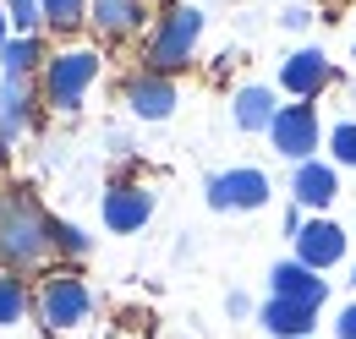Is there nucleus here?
Wrapping results in <instances>:
<instances>
[{
  "mask_svg": "<svg viewBox=\"0 0 356 339\" xmlns=\"http://www.w3.org/2000/svg\"><path fill=\"white\" fill-rule=\"evenodd\" d=\"M55 252L49 241V213L28 197V192H0V268H39Z\"/></svg>",
  "mask_w": 356,
  "mask_h": 339,
  "instance_id": "1",
  "label": "nucleus"
},
{
  "mask_svg": "<svg viewBox=\"0 0 356 339\" xmlns=\"http://www.w3.org/2000/svg\"><path fill=\"white\" fill-rule=\"evenodd\" d=\"M93 312V290L83 285V274H72V268H49L44 279H39V290H33V317L44 323L49 334H72V329H83Z\"/></svg>",
  "mask_w": 356,
  "mask_h": 339,
  "instance_id": "2",
  "label": "nucleus"
},
{
  "mask_svg": "<svg viewBox=\"0 0 356 339\" xmlns=\"http://www.w3.org/2000/svg\"><path fill=\"white\" fill-rule=\"evenodd\" d=\"M93 77H99V49H60L39 72V93L49 110L72 115V110H83V93L93 88Z\"/></svg>",
  "mask_w": 356,
  "mask_h": 339,
  "instance_id": "3",
  "label": "nucleus"
},
{
  "mask_svg": "<svg viewBox=\"0 0 356 339\" xmlns=\"http://www.w3.org/2000/svg\"><path fill=\"white\" fill-rule=\"evenodd\" d=\"M197 39H203V11H197V6H170V11L159 17V28H154L148 49H143L148 72H159V77L181 72V66L192 60Z\"/></svg>",
  "mask_w": 356,
  "mask_h": 339,
  "instance_id": "4",
  "label": "nucleus"
},
{
  "mask_svg": "<svg viewBox=\"0 0 356 339\" xmlns=\"http://www.w3.org/2000/svg\"><path fill=\"white\" fill-rule=\"evenodd\" d=\"M268 175L264 170H252V165H241V170H220V175H209V208H264L268 203Z\"/></svg>",
  "mask_w": 356,
  "mask_h": 339,
  "instance_id": "5",
  "label": "nucleus"
},
{
  "mask_svg": "<svg viewBox=\"0 0 356 339\" xmlns=\"http://www.w3.org/2000/svg\"><path fill=\"white\" fill-rule=\"evenodd\" d=\"M268 137H274V154L307 165L312 148H318V110H312V104H280V115H274Z\"/></svg>",
  "mask_w": 356,
  "mask_h": 339,
  "instance_id": "6",
  "label": "nucleus"
},
{
  "mask_svg": "<svg viewBox=\"0 0 356 339\" xmlns=\"http://www.w3.org/2000/svg\"><path fill=\"white\" fill-rule=\"evenodd\" d=\"M99 213H104V224H110L115 235H137V230L154 219V192H148V186H137V181H121V186H110V192H104Z\"/></svg>",
  "mask_w": 356,
  "mask_h": 339,
  "instance_id": "7",
  "label": "nucleus"
},
{
  "mask_svg": "<svg viewBox=\"0 0 356 339\" xmlns=\"http://www.w3.org/2000/svg\"><path fill=\"white\" fill-rule=\"evenodd\" d=\"M268 290H274V301H291V306L318 312V306L329 301V279L312 274L307 263H274V268H268Z\"/></svg>",
  "mask_w": 356,
  "mask_h": 339,
  "instance_id": "8",
  "label": "nucleus"
},
{
  "mask_svg": "<svg viewBox=\"0 0 356 339\" xmlns=\"http://www.w3.org/2000/svg\"><path fill=\"white\" fill-rule=\"evenodd\" d=\"M340 257H346V230H340L334 219L302 224V235H296V263H307L312 274H329Z\"/></svg>",
  "mask_w": 356,
  "mask_h": 339,
  "instance_id": "9",
  "label": "nucleus"
},
{
  "mask_svg": "<svg viewBox=\"0 0 356 339\" xmlns=\"http://www.w3.org/2000/svg\"><path fill=\"white\" fill-rule=\"evenodd\" d=\"M127 104H132L137 121H170V110H176V83L159 77V72H132V77H127Z\"/></svg>",
  "mask_w": 356,
  "mask_h": 339,
  "instance_id": "10",
  "label": "nucleus"
},
{
  "mask_svg": "<svg viewBox=\"0 0 356 339\" xmlns=\"http://www.w3.org/2000/svg\"><path fill=\"white\" fill-rule=\"evenodd\" d=\"M33 121V83L28 77H0V148H11Z\"/></svg>",
  "mask_w": 356,
  "mask_h": 339,
  "instance_id": "11",
  "label": "nucleus"
},
{
  "mask_svg": "<svg viewBox=\"0 0 356 339\" xmlns=\"http://www.w3.org/2000/svg\"><path fill=\"white\" fill-rule=\"evenodd\" d=\"M323 83H329V55H323V49H296V55H285V66H280V88H285V93L312 99Z\"/></svg>",
  "mask_w": 356,
  "mask_h": 339,
  "instance_id": "12",
  "label": "nucleus"
},
{
  "mask_svg": "<svg viewBox=\"0 0 356 339\" xmlns=\"http://www.w3.org/2000/svg\"><path fill=\"white\" fill-rule=\"evenodd\" d=\"M291 197H296L302 208H329V203L340 197V175H334V165H323V159H307V165H296Z\"/></svg>",
  "mask_w": 356,
  "mask_h": 339,
  "instance_id": "13",
  "label": "nucleus"
},
{
  "mask_svg": "<svg viewBox=\"0 0 356 339\" xmlns=\"http://www.w3.org/2000/svg\"><path fill=\"white\" fill-rule=\"evenodd\" d=\"M143 17H148L143 0H88V22H93V33H104V39H127V33H137Z\"/></svg>",
  "mask_w": 356,
  "mask_h": 339,
  "instance_id": "14",
  "label": "nucleus"
},
{
  "mask_svg": "<svg viewBox=\"0 0 356 339\" xmlns=\"http://www.w3.org/2000/svg\"><path fill=\"white\" fill-rule=\"evenodd\" d=\"M258 323H264L274 339H307L312 329H318V312H307V306H291V301H264V312H258Z\"/></svg>",
  "mask_w": 356,
  "mask_h": 339,
  "instance_id": "15",
  "label": "nucleus"
},
{
  "mask_svg": "<svg viewBox=\"0 0 356 339\" xmlns=\"http://www.w3.org/2000/svg\"><path fill=\"white\" fill-rule=\"evenodd\" d=\"M274 115H280V104H274V93L268 88H241L236 93V126L241 131H268L274 126Z\"/></svg>",
  "mask_w": 356,
  "mask_h": 339,
  "instance_id": "16",
  "label": "nucleus"
},
{
  "mask_svg": "<svg viewBox=\"0 0 356 339\" xmlns=\"http://www.w3.org/2000/svg\"><path fill=\"white\" fill-rule=\"evenodd\" d=\"M33 72H44V44L39 39H6L0 44V77H33Z\"/></svg>",
  "mask_w": 356,
  "mask_h": 339,
  "instance_id": "17",
  "label": "nucleus"
},
{
  "mask_svg": "<svg viewBox=\"0 0 356 339\" xmlns=\"http://www.w3.org/2000/svg\"><path fill=\"white\" fill-rule=\"evenodd\" d=\"M33 312V290L17 268H0V329H17L22 317Z\"/></svg>",
  "mask_w": 356,
  "mask_h": 339,
  "instance_id": "18",
  "label": "nucleus"
},
{
  "mask_svg": "<svg viewBox=\"0 0 356 339\" xmlns=\"http://www.w3.org/2000/svg\"><path fill=\"white\" fill-rule=\"evenodd\" d=\"M39 11L55 33H72L77 22H88V0H39Z\"/></svg>",
  "mask_w": 356,
  "mask_h": 339,
  "instance_id": "19",
  "label": "nucleus"
},
{
  "mask_svg": "<svg viewBox=\"0 0 356 339\" xmlns=\"http://www.w3.org/2000/svg\"><path fill=\"white\" fill-rule=\"evenodd\" d=\"M49 241H55V252H66V257H88V235L77 230V224H66V219H49Z\"/></svg>",
  "mask_w": 356,
  "mask_h": 339,
  "instance_id": "20",
  "label": "nucleus"
},
{
  "mask_svg": "<svg viewBox=\"0 0 356 339\" xmlns=\"http://www.w3.org/2000/svg\"><path fill=\"white\" fill-rule=\"evenodd\" d=\"M6 6V17H11V28L22 33V39H33V28L44 22V11H39V0H0Z\"/></svg>",
  "mask_w": 356,
  "mask_h": 339,
  "instance_id": "21",
  "label": "nucleus"
},
{
  "mask_svg": "<svg viewBox=\"0 0 356 339\" xmlns=\"http://www.w3.org/2000/svg\"><path fill=\"white\" fill-rule=\"evenodd\" d=\"M329 148H334V159H340V165H356V121H351V126H334Z\"/></svg>",
  "mask_w": 356,
  "mask_h": 339,
  "instance_id": "22",
  "label": "nucleus"
},
{
  "mask_svg": "<svg viewBox=\"0 0 356 339\" xmlns=\"http://www.w3.org/2000/svg\"><path fill=\"white\" fill-rule=\"evenodd\" d=\"M334 334H340V339H356V301L340 312V317H334Z\"/></svg>",
  "mask_w": 356,
  "mask_h": 339,
  "instance_id": "23",
  "label": "nucleus"
},
{
  "mask_svg": "<svg viewBox=\"0 0 356 339\" xmlns=\"http://www.w3.org/2000/svg\"><path fill=\"white\" fill-rule=\"evenodd\" d=\"M225 312H230V317H247V312H252V301L241 296V290H230V296H225Z\"/></svg>",
  "mask_w": 356,
  "mask_h": 339,
  "instance_id": "24",
  "label": "nucleus"
},
{
  "mask_svg": "<svg viewBox=\"0 0 356 339\" xmlns=\"http://www.w3.org/2000/svg\"><path fill=\"white\" fill-rule=\"evenodd\" d=\"M11 39V17H6V6H0V44Z\"/></svg>",
  "mask_w": 356,
  "mask_h": 339,
  "instance_id": "25",
  "label": "nucleus"
},
{
  "mask_svg": "<svg viewBox=\"0 0 356 339\" xmlns=\"http://www.w3.org/2000/svg\"><path fill=\"white\" fill-rule=\"evenodd\" d=\"M351 279H356V268H351Z\"/></svg>",
  "mask_w": 356,
  "mask_h": 339,
  "instance_id": "26",
  "label": "nucleus"
}]
</instances>
